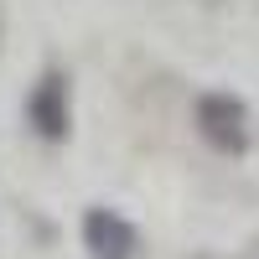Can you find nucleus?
<instances>
[{"label":"nucleus","mask_w":259,"mask_h":259,"mask_svg":"<svg viewBox=\"0 0 259 259\" xmlns=\"http://www.w3.org/2000/svg\"><path fill=\"white\" fill-rule=\"evenodd\" d=\"M83 244H89L94 259H135L140 233L130 228L119 212H109V207H89V212H83Z\"/></svg>","instance_id":"7ed1b4c3"},{"label":"nucleus","mask_w":259,"mask_h":259,"mask_svg":"<svg viewBox=\"0 0 259 259\" xmlns=\"http://www.w3.org/2000/svg\"><path fill=\"white\" fill-rule=\"evenodd\" d=\"M197 135L212 150H223V156H244L249 140H254V119L244 109V99H233V94H202L197 99Z\"/></svg>","instance_id":"f257e3e1"},{"label":"nucleus","mask_w":259,"mask_h":259,"mask_svg":"<svg viewBox=\"0 0 259 259\" xmlns=\"http://www.w3.org/2000/svg\"><path fill=\"white\" fill-rule=\"evenodd\" d=\"M26 124L36 140H68L73 135V89L62 73H41L36 89L26 94Z\"/></svg>","instance_id":"f03ea898"}]
</instances>
